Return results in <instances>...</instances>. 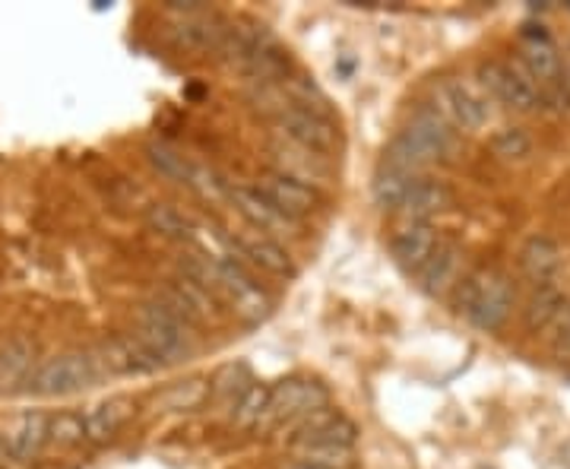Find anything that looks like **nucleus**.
<instances>
[{
	"mask_svg": "<svg viewBox=\"0 0 570 469\" xmlns=\"http://www.w3.org/2000/svg\"><path fill=\"white\" fill-rule=\"evenodd\" d=\"M136 416V403L130 396H108L102 403L89 406L83 413V428H86V441L108 444L124 432L130 418Z\"/></svg>",
	"mask_w": 570,
	"mask_h": 469,
	"instance_id": "16",
	"label": "nucleus"
},
{
	"mask_svg": "<svg viewBox=\"0 0 570 469\" xmlns=\"http://www.w3.org/2000/svg\"><path fill=\"white\" fill-rule=\"evenodd\" d=\"M35 371V342L26 334H13L0 342V393L29 384Z\"/></svg>",
	"mask_w": 570,
	"mask_h": 469,
	"instance_id": "20",
	"label": "nucleus"
},
{
	"mask_svg": "<svg viewBox=\"0 0 570 469\" xmlns=\"http://www.w3.org/2000/svg\"><path fill=\"white\" fill-rule=\"evenodd\" d=\"M254 381H251V371L241 362H232V366H222L212 378H209V403L216 406H226L232 410L234 403L241 400V393L248 391Z\"/></svg>",
	"mask_w": 570,
	"mask_h": 469,
	"instance_id": "25",
	"label": "nucleus"
},
{
	"mask_svg": "<svg viewBox=\"0 0 570 469\" xmlns=\"http://www.w3.org/2000/svg\"><path fill=\"white\" fill-rule=\"evenodd\" d=\"M99 381V359L86 352H61L32 371L29 391L35 396H67L92 388Z\"/></svg>",
	"mask_w": 570,
	"mask_h": 469,
	"instance_id": "4",
	"label": "nucleus"
},
{
	"mask_svg": "<svg viewBox=\"0 0 570 469\" xmlns=\"http://www.w3.org/2000/svg\"><path fill=\"white\" fill-rule=\"evenodd\" d=\"M570 305V298L564 295V288H558L555 283H545L533 292V298H529V305L523 308V324H526V330H533V334H539V330H548L564 308Z\"/></svg>",
	"mask_w": 570,
	"mask_h": 469,
	"instance_id": "24",
	"label": "nucleus"
},
{
	"mask_svg": "<svg viewBox=\"0 0 570 469\" xmlns=\"http://www.w3.org/2000/svg\"><path fill=\"white\" fill-rule=\"evenodd\" d=\"M48 441L57 447H77L86 441V428H83V413H57L48 422Z\"/></svg>",
	"mask_w": 570,
	"mask_h": 469,
	"instance_id": "32",
	"label": "nucleus"
},
{
	"mask_svg": "<svg viewBox=\"0 0 570 469\" xmlns=\"http://www.w3.org/2000/svg\"><path fill=\"white\" fill-rule=\"evenodd\" d=\"M453 305L472 327L494 334L507 324V317L514 312V286L501 270L482 266L463 276V283L457 286Z\"/></svg>",
	"mask_w": 570,
	"mask_h": 469,
	"instance_id": "1",
	"label": "nucleus"
},
{
	"mask_svg": "<svg viewBox=\"0 0 570 469\" xmlns=\"http://www.w3.org/2000/svg\"><path fill=\"white\" fill-rule=\"evenodd\" d=\"M266 45H273V35L266 32V26L244 20V23H229L216 54H219L226 64H232V67L241 70V67H244L254 54L263 52Z\"/></svg>",
	"mask_w": 570,
	"mask_h": 469,
	"instance_id": "21",
	"label": "nucleus"
},
{
	"mask_svg": "<svg viewBox=\"0 0 570 469\" xmlns=\"http://www.w3.org/2000/svg\"><path fill=\"white\" fill-rule=\"evenodd\" d=\"M561 457H564V463H570V444L561 450Z\"/></svg>",
	"mask_w": 570,
	"mask_h": 469,
	"instance_id": "36",
	"label": "nucleus"
},
{
	"mask_svg": "<svg viewBox=\"0 0 570 469\" xmlns=\"http://www.w3.org/2000/svg\"><path fill=\"white\" fill-rule=\"evenodd\" d=\"M273 156L279 162V168L276 172H283L288 178H295V182L302 184H320L327 175H330V165H327V156H317L311 150H302V146H295V143H273Z\"/></svg>",
	"mask_w": 570,
	"mask_h": 469,
	"instance_id": "22",
	"label": "nucleus"
},
{
	"mask_svg": "<svg viewBox=\"0 0 570 469\" xmlns=\"http://www.w3.org/2000/svg\"><path fill=\"white\" fill-rule=\"evenodd\" d=\"M175 10H182V20L172 26V45L187 54H216L229 23L207 13L200 3H175Z\"/></svg>",
	"mask_w": 570,
	"mask_h": 469,
	"instance_id": "10",
	"label": "nucleus"
},
{
	"mask_svg": "<svg viewBox=\"0 0 570 469\" xmlns=\"http://www.w3.org/2000/svg\"><path fill=\"white\" fill-rule=\"evenodd\" d=\"M273 124L283 133V140L302 146V150H311L317 156H330L337 150V128L330 124V118L324 111H308V108L288 105L285 111L273 118Z\"/></svg>",
	"mask_w": 570,
	"mask_h": 469,
	"instance_id": "9",
	"label": "nucleus"
},
{
	"mask_svg": "<svg viewBox=\"0 0 570 469\" xmlns=\"http://www.w3.org/2000/svg\"><path fill=\"white\" fill-rule=\"evenodd\" d=\"M548 337H551V349L558 356H570V305L564 308V314L548 327Z\"/></svg>",
	"mask_w": 570,
	"mask_h": 469,
	"instance_id": "33",
	"label": "nucleus"
},
{
	"mask_svg": "<svg viewBox=\"0 0 570 469\" xmlns=\"http://www.w3.org/2000/svg\"><path fill=\"white\" fill-rule=\"evenodd\" d=\"M153 298H156L162 308H168V312L175 314V317H182L190 330H200V327H207V324L222 317L219 298L209 288L200 286V283L187 280V276L168 280Z\"/></svg>",
	"mask_w": 570,
	"mask_h": 469,
	"instance_id": "7",
	"label": "nucleus"
},
{
	"mask_svg": "<svg viewBox=\"0 0 570 469\" xmlns=\"http://www.w3.org/2000/svg\"><path fill=\"white\" fill-rule=\"evenodd\" d=\"M435 108L460 133H479L492 118V96L463 77H447L435 86Z\"/></svg>",
	"mask_w": 570,
	"mask_h": 469,
	"instance_id": "3",
	"label": "nucleus"
},
{
	"mask_svg": "<svg viewBox=\"0 0 570 469\" xmlns=\"http://www.w3.org/2000/svg\"><path fill=\"white\" fill-rule=\"evenodd\" d=\"M324 406H330V391L320 381H311V378H285V381L270 388L266 418H263L260 428L295 422V418L317 413Z\"/></svg>",
	"mask_w": 570,
	"mask_h": 469,
	"instance_id": "6",
	"label": "nucleus"
},
{
	"mask_svg": "<svg viewBox=\"0 0 570 469\" xmlns=\"http://www.w3.org/2000/svg\"><path fill=\"white\" fill-rule=\"evenodd\" d=\"M463 276V248L457 241H441L438 251L418 270V288L431 298H443L460 286Z\"/></svg>",
	"mask_w": 570,
	"mask_h": 469,
	"instance_id": "13",
	"label": "nucleus"
},
{
	"mask_svg": "<svg viewBox=\"0 0 570 469\" xmlns=\"http://www.w3.org/2000/svg\"><path fill=\"white\" fill-rule=\"evenodd\" d=\"M209 403V378H187L158 393L156 406L162 413H190Z\"/></svg>",
	"mask_w": 570,
	"mask_h": 469,
	"instance_id": "26",
	"label": "nucleus"
},
{
	"mask_svg": "<svg viewBox=\"0 0 570 469\" xmlns=\"http://www.w3.org/2000/svg\"><path fill=\"white\" fill-rule=\"evenodd\" d=\"M266 403H270V384H251L248 391L241 393V400L232 406V418L234 428H241V432H251V428H260L263 425V418H266Z\"/></svg>",
	"mask_w": 570,
	"mask_h": 469,
	"instance_id": "27",
	"label": "nucleus"
},
{
	"mask_svg": "<svg viewBox=\"0 0 570 469\" xmlns=\"http://www.w3.org/2000/svg\"><path fill=\"white\" fill-rule=\"evenodd\" d=\"M7 460V447H3V438H0V463Z\"/></svg>",
	"mask_w": 570,
	"mask_h": 469,
	"instance_id": "35",
	"label": "nucleus"
},
{
	"mask_svg": "<svg viewBox=\"0 0 570 469\" xmlns=\"http://www.w3.org/2000/svg\"><path fill=\"white\" fill-rule=\"evenodd\" d=\"M285 469H324V467H314V463H302V460H295V463H288Z\"/></svg>",
	"mask_w": 570,
	"mask_h": 469,
	"instance_id": "34",
	"label": "nucleus"
},
{
	"mask_svg": "<svg viewBox=\"0 0 570 469\" xmlns=\"http://www.w3.org/2000/svg\"><path fill=\"white\" fill-rule=\"evenodd\" d=\"M48 422L52 418L45 413H20L17 418H10L0 428L3 447L13 460H32L45 450L48 444Z\"/></svg>",
	"mask_w": 570,
	"mask_h": 469,
	"instance_id": "15",
	"label": "nucleus"
},
{
	"mask_svg": "<svg viewBox=\"0 0 570 469\" xmlns=\"http://www.w3.org/2000/svg\"><path fill=\"white\" fill-rule=\"evenodd\" d=\"M146 226L156 234H162V238H172V241H184V238L194 234V219L184 216L182 209H175L172 204H156V207H150V212H146Z\"/></svg>",
	"mask_w": 570,
	"mask_h": 469,
	"instance_id": "29",
	"label": "nucleus"
},
{
	"mask_svg": "<svg viewBox=\"0 0 570 469\" xmlns=\"http://www.w3.org/2000/svg\"><path fill=\"white\" fill-rule=\"evenodd\" d=\"M438 229L431 226V222H406L399 232L393 234V241H390V251H393V258L396 263H403L406 270H421L428 258L438 251Z\"/></svg>",
	"mask_w": 570,
	"mask_h": 469,
	"instance_id": "17",
	"label": "nucleus"
},
{
	"mask_svg": "<svg viewBox=\"0 0 570 469\" xmlns=\"http://www.w3.org/2000/svg\"><path fill=\"white\" fill-rule=\"evenodd\" d=\"M99 366L111 374H124V378H140V374H153L158 371V362L153 359V352L133 337V334H121V337L105 339L102 349H99Z\"/></svg>",
	"mask_w": 570,
	"mask_h": 469,
	"instance_id": "14",
	"label": "nucleus"
},
{
	"mask_svg": "<svg viewBox=\"0 0 570 469\" xmlns=\"http://www.w3.org/2000/svg\"><path fill=\"white\" fill-rule=\"evenodd\" d=\"M489 150L497 162L504 165H519L533 156V137L523 131V128H501L492 133L489 140Z\"/></svg>",
	"mask_w": 570,
	"mask_h": 469,
	"instance_id": "28",
	"label": "nucleus"
},
{
	"mask_svg": "<svg viewBox=\"0 0 570 469\" xmlns=\"http://www.w3.org/2000/svg\"><path fill=\"white\" fill-rule=\"evenodd\" d=\"M232 200L234 207H238V212L248 219V226L257 229V232L270 234V238L285 234L295 226V219L283 216L279 209L273 207V204L260 194L257 187H232Z\"/></svg>",
	"mask_w": 570,
	"mask_h": 469,
	"instance_id": "19",
	"label": "nucleus"
},
{
	"mask_svg": "<svg viewBox=\"0 0 570 469\" xmlns=\"http://www.w3.org/2000/svg\"><path fill=\"white\" fill-rule=\"evenodd\" d=\"M232 248L238 251V263L260 270V273H270V276H295V263L292 254L279 244V238H270V234L257 232V229H248L232 241Z\"/></svg>",
	"mask_w": 570,
	"mask_h": 469,
	"instance_id": "11",
	"label": "nucleus"
},
{
	"mask_svg": "<svg viewBox=\"0 0 570 469\" xmlns=\"http://www.w3.org/2000/svg\"><path fill=\"white\" fill-rule=\"evenodd\" d=\"M194 334L182 317L162 308L156 298L143 302L136 308V317H133V337L140 339L158 366H178V362H187L194 356Z\"/></svg>",
	"mask_w": 570,
	"mask_h": 469,
	"instance_id": "2",
	"label": "nucleus"
},
{
	"mask_svg": "<svg viewBox=\"0 0 570 469\" xmlns=\"http://www.w3.org/2000/svg\"><path fill=\"white\" fill-rule=\"evenodd\" d=\"M403 137L413 143L418 156L425 159L428 165L453 159L457 146H460L457 131L443 121V114L435 105H418L409 114V124L403 128Z\"/></svg>",
	"mask_w": 570,
	"mask_h": 469,
	"instance_id": "8",
	"label": "nucleus"
},
{
	"mask_svg": "<svg viewBox=\"0 0 570 469\" xmlns=\"http://www.w3.org/2000/svg\"><path fill=\"white\" fill-rule=\"evenodd\" d=\"M479 86L494 102L507 105L511 111H519V114H533L542 108V92L519 67V61H497V57L485 61L479 67Z\"/></svg>",
	"mask_w": 570,
	"mask_h": 469,
	"instance_id": "5",
	"label": "nucleus"
},
{
	"mask_svg": "<svg viewBox=\"0 0 570 469\" xmlns=\"http://www.w3.org/2000/svg\"><path fill=\"white\" fill-rule=\"evenodd\" d=\"M260 194L273 204V207L279 209L283 216L288 219H305V216H311L314 209L320 207V194L314 190L311 184H302L295 182V178H288L283 172H266L263 178H260Z\"/></svg>",
	"mask_w": 570,
	"mask_h": 469,
	"instance_id": "12",
	"label": "nucleus"
},
{
	"mask_svg": "<svg viewBox=\"0 0 570 469\" xmlns=\"http://www.w3.org/2000/svg\"><path fill=\"white\" fill-rule=\"evenodd\" d=\"M453 207V190L443 182H431V178H415L413 187L406 190L403 204H399V216L406 222H428L431 216H438L443 209Z\"/></svg>",
	"mask_w": 570,
	"mask_h": 469,
	"instance_id": "18",
	"label": "nucleus"
},
{
	"mask_svg": "<svg viewBox=\"0 0 570 469\" xmlns=\"http://www.w3.org/2000/svg\"><path fill=\"white\" fill-rule=\"evenodd\" d=\"M146 159L156 165L165 178H172V182L178 184H194L197 165H190L175 146H168V143H150V146H146Z\"/></svg>",
	"mask_w": 570,
	"mask_h": 469,
	"instance_id": "30",
	"label": "nucleus"
},
{
	"mask_svg": "<svg viewBox=\"0 0 570 469\" xmlns=\"http://www.w3.org/2000/svg\"><path fill=\"white\" fill-rule=\"evenodd\" d=\"M519 270H523L526 280H533V283H539V286L551 283L555 273L561 270V248H558L551 238H545V234L529 238V241L519 248Z\"/></svg>",
	"mask_w": 570,
	"mask_h": 469,
	"instance_id": "23",
	"label": "nucleus"
},
{
	"mask_svg": "<svg viewBox=\"0 0 570 469\" xmlns=\"http://www.w3.org/2000/svg\"><path fill=\"white\" fill-rule=\"evenodd\" d=\"M413 175H403V172L384 165V168L377 172V178H374V200H377V207L399 209V204H403V197H406V190L413 187Z\"/></svg>",
	"mask_w": 570,
	"mask_h": 469,
	"instance_id": "31",
	"label": "nucleus"
}]
</instances>
